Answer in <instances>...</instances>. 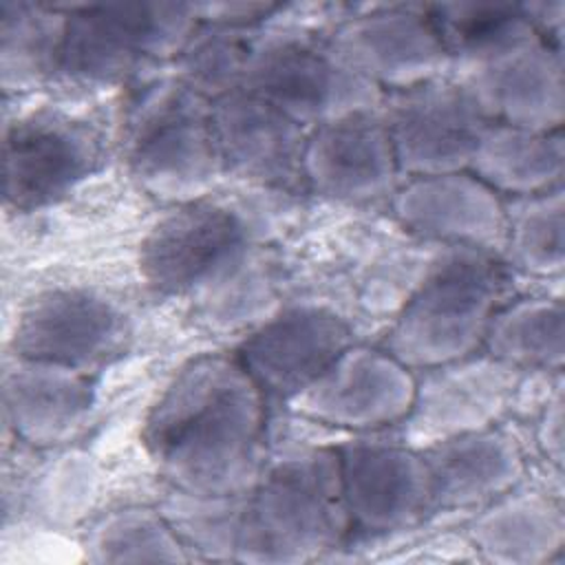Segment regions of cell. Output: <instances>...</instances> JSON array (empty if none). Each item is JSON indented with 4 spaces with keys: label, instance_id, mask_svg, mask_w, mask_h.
<instances>
[{
    "label": "cell",
    "instance_id": "6",
    "mask_svg": "<svg viewBox=\"0 0 565 565\" xmlns=\"http://www.w3.org/2000/svg\"><path fill=\"white\" fill-rule=\"evenodd\" d=\"M282 115L311 130L349 113L380 108L382 90L355 73L329 35L256 31L241 84Z\"/></svg>",
    "mask_w": 565,
    "mask_h": 565
},
{
    "label": "cell",
    "instance_id": "22",
    "mask_svg": "<svg viewBox=\"0 0 565 565\" xmlns=\"http://www.w3.org/2000/svg\"><path fill=\"white\" fill-rule=\"evenodd\" d=\"M472 543L492 563L539 565L565 541L561 505L539 492H505L490 501L470 527Z\"/></svg>",
    "mask_w": 565,
    "mask_h": 565
},
{
    "label": "cell",
    "instance_id": "29",
    "mask_svg": "<svg viewBox=\"0 0 565 565\" xmlns=\"http://www.w3.org/2000/svg\"><path fill=\"white\" fill-rule=\"evenodd\" d=\"M539 437H541V444H543L547 457L556 466H561L563 463V382H561V375L556 377V384H554L552 393L547 395Z\"/></svg>",
    "mask_w": 565,
    "mask_h": 565
},
{
    "label": "cell",
    "instance_id": "8",
    "mask_svg": "<svg viewBox=\"0 0 565 565\" xmlns=\"http://www.w3.org/2000/svg\"><path fill=\"white\" fill-rule=\"evenodd\" d=\"M457 82L488 121L561 130L565 82L561 46L527 20L499 42L450 62Z\"/></svg>",
    "mask_w": 565,
    "mask_h": 565
},
{
    "label": "cell",
    "instance_id": "15",
    "mask_svg": "<svg viewBox=\"0 0 565 565\" xmlns=\"http://www.w3.org/2000/svg\"><path fill=\"white\" fill-rule=\"evenodd\" d=\"M397 161L380 108L358 110L309 130L302 152L305 185L338 201L395 194Z\"/></svg>",
    "mask_w": 565,
    "mask_h": 565
},
{
    "label": "cell",
    "instance_id": "25",
    "mask_svg": "<svg viewBox=\"0 0 565 565\" xmlns=\"http://www.w3.org/2000/svg\"><path fill=\"white\" fill-rule=\"evenodd\" d=\"M488 353L521 371H554L563 366V305L527 298L501 307L486 333Z\"/></svg>",
    "mask_w": 565,
    "mask_h": 565
},
{
    "label": "cell",
    "instance_id": "11",
    "mask_svg": "<svg viewBox=\"0 0 565 565\" xmlns=\"http://www.w3.org/2000/svg\"><path fill=\"white\" fill-rule=\"evenodd\" d=\"M406 422L408 446L426 448L455 435L490 428L514 402L521 369L488 355L424 369Z\"/></svg>",
    "mask_w": 565,
    "mask_h": 565
},
{
    "label": "cell",
    "instance_id": "27",
    "mask_svg": "<svg viewBox=\"0 0 565 565\" xmlns=\"http://www.w3.org/2000/svg\"><path fill=\"white\" fill-rule=\"evenodd\" d=\"M97 563H177L188 561L185 545L163 512L130 508L106 516L88 539Z\"/></svg>",
    "mask_w": 565,
    "mask_h": 565
},
{
    "label": "cell",
    "instance_id": "26",
    "mask_svg": "<svg viewBox=\"0 0 565 565\" xmlns=\"http://www.w3.org/2000/svg\"><path fill=\"white\" fill-rule=\"evenodd\" d=\"M563 188L521 196L505 210V243L510 260L534 276H556L565 263Z\"/></svg>",
    "mask_w": 565,
    "mask_h": 565
},
{
    "label": "cell",
    "instance_id": "16",
    "mask_svg": "<svg viewBox=\"0 0 565 565\" xmlns=\"http://www.w3.org/2000/svg\"><path fill=\"white\" fill-rule=\"evenodd\" d=\"M351 525L402 530L433 510L430 475L419 448L358 441L338 450Z\"/></svg>",
    "mask_w": 565,
    "mask_h": 565
},
{
    "label": "cell",
    "instance_id": "5",
    "mask_svg": "<svg viewBox=\"0 0 565 565\" xmlns=\"http://www.w3.org/2000/svg\"><path fill=\"white\" fill-rule=\"evenodd\" d=\"M124 157L141 188L159 199L207 196L225 172L212 99L179 75L146 84L124 121Z\"/></svg>",
    "mask_w": 565,
    "mask_h": 565
},
{
    "label": "cell",
    "instance_id": "14",
    "mask_svg": "<svg viewBox=\"0 0 565 565\" xmlns=\"http://www.w3.org/2000/svg\"><path fill=\"white\" fill-rule=\"evenodd\" d=\"M124 335V316L110 300L88 289L57 287L24 307L13 349L22 360L86 373L117 355Z\"/></svg>",
    "mask_w": 565,
    "mask_h": 565
},
{
    "label": "cell",
    "instance_id": "10",
    "mask_svg": "<svg viewBox=\"0 0 565 565\" xmlns=\"http://www.w3.org/2000/svg\"><path fill=\"white\" fill-rule=\"evenodd\" d=\"M95 130L64 113L38 110L4 130V201L33 210L57 201L99 163Z\"/></svg>",
    "mask_w": 565,
    "mask_h": 565
},
{
    "label": "cell",
    "instance_id": "3",
    "mask_svg": "<svg viewBox=\"0 0 565 565\" xmlns=\"http://www.w3.org/2000/svg\"><path fill=\"white\" fill-rule=\"evenodd\" d=\"M349 527L338 452H289L265 463L243 494L234 561L307 563L333 550Z\"/></svg>",
    "mask_w": 565,
    "mask_h": 565
},
{
    "label": "cell",
    "instance_id": "12",
    "mask_svg": "<svg viewBox=\"0 0 565 565\" xmlns=\"http://www.w3.org/2000/svg\"><path fill=\"white\" fill-rule=\"evenodd\" d=\"M335 53L380 90H404L450 71L428 7H375L329 35Z\"/></svg>",
    "mask_w": 565,
    "mask_h": 565
},
{
    "label": "cell",
    "instance_id": "7",
    "mask_svg": "<svg viewBox=\"0 0 565 565\" xmlns=\"http://www.w3.org/2000/svg\"><path fill=\"white\" fill-rule=\"evenodd\" d=\"M196 4L117 2L66 9L60 73L84 84H113L150 62L181 55L199 26Z\"/></svg>",
    "mask_w": 565,
    "mask_h": 565
},
{
    "label": "cell",
    "instance_id": "19",
    "mask_svg": "<svg viewBox=\"0 0 565 565\" xmlns=\"http://www.w3.org/2000/svg\"><path fill=\"white\" fill-rule=\"evenodd\" d=\"M404 227L448 245L483 252L503 249L505 207L472 172L413 177L393 199Z\"/></svg>",
    "mask_w": 565,
    "mask_h": 565
},
{
    "label": "cell",
    "instance_id": "20",
    "mask_svg": "<svg viewBox=\"0 0 565 565\" xmlns=\"http://www.w3.org/2000/svg\"><path fill=\"white\" fill-rule=\"evenodd\" d=\"M419 450L430 475L433 510L490 503L510 492L523 475L514 439L492 426Z\"/></svg>",
    "mask_w": 565,
    "mask_h": 565
},
{
    "label": "cell",
    "instance_id": "28",
    "mask_svg": "<svg viewBox=\"0 0 565 565\" xmlns=\"http://www.w3.org/2000/svg\"><path fill=\"white\" fill-rule=\"evenodd\" d=\"M256 31L252 24L207 20L183 46L179 77L210 99L234 90L241 84Z\"/></svg>",
    "mask_w": 565,
    "mask_h": 565
},
{
    "label": "cell",
    "instance_id": "9",
    "mask_svg": "<svg viewBox=\"0 0 565 565\" xmlns=\"http://www.w3.org/2000/svg\"><path fill=\"white\" fill-rule=\"evenodd\" d=\"M399 174L433 177L470 166L490 124L452 79H430L391 90L382 108Z\"/></svg>",
    "mask_w": 565,
    "mask_h": 565
},
{
    "label": "cell",
    "instance_id": "17",
    "mask_svg": "<svg viewBox=\"0 0 565 565\" xmlns=\"http://www.w3.org/2000/svg\"><path fill=\"white\" fill-rule=\"evenodd\" d=\"M347 347V324L327 309L294 307L265 320L238 351L263 393L291 402Z\"/></svg>",
    "mask_w": 565,
    "mask_h": 565
},
{
    "label": "cell",
    "instance_id": "4",
    "mask_svg": "<svg viewBox=\"0 0 565 565\" xmlns=\"http://www.w3.org/2000/svg\"><path fill=\"white\" fill-rule=\"evenodd\" d=\"M508 278L490 252L450 245L399 311L386 349L408 369L472 355L501 309Z\"/></svg>",
    "mask_w": 565,
    "mask_h": 565
},
{
    "label": "cell",
    "instance_id": "1",
    "mask_svg": "<svg viewBox=\"0 0 565 565\" xmlns=\"http://www.w3.org/2000/svg\"><path fill=\"white\" fill-rule=\"evenodd\" d=\"M143 444L174 490L245 494L267 463L265 393L238 358H196L148 415Z\"/></svg>",
    "mask_w": 565,
    "mask_h": 565
},
{
    "label": "cell",
    "instance_id": "21",
    "mask_svg": "<svg viewBox=\"0 0 565 565\" xmlns=\"http://www.w3.org/2000/svg\"><path fill=\"white\" fill-rule=\"evenodd\" d=\"M93 404L86 373L18 358L4 375L7 424L29 444L66 441L86 422Z\"/></svg>",
    "mask_w": 565,
    "mask_h": 565
},
{
    "label": "cell",
    "instance_id": "24",
    "mask_svg": "<svg viewBox=\"0 0 565 565\" xmlns=\"http://www.w3.org/2000/svg\"><path fill=\"white\" fill-rule=\"evenodd\" d=\"M66 9L4 2L0 24V71L4 90H26L60 73Z\"/></svg>",
    "mask_w": 565,
    "mask_h": 565
},
{
    "label": "cell",
    "instance_id": "18",
    "mask_svg": "<svg viewBox=\"0 0 565 565\" xmlns=\"http://www.w3.org/2000/svg\"><path fill=\"white\" fill-rule=\"evenodd\" d=\"M212 113L225 172L278 188L305 183L307 128L245 88L214 97Z\"/></svg>",
    "mask_w": 565,
    "mask_h": 565
},
{
    "label": "cell",
    "instance_id": "2",
    "mask_svg": "<svg viewBox=\"0 0 565 565\" xmlns=\"http://www.w3.org/2000/svg\"><path fill=\"white\" fill-rule=\"evenodd\" d=\"M139 265L154 291L199 300L214 320H245L267 298L252 223L236 207L207 196L177 203L159 218L141 245Z\"/></svg>",
    "mask_w": 565,
    "mask_h": 565
},
{
    "label": "cell",
    "instance_id": "13",
    "mask_svg": "<svg viewBox=\"0 0 565 565\" xmlns=\"http://www.w3.org/2000/svg\"><path fill=\"white\" fill-rule=\"evenodd\" d=\"M415 397V375L388 351L347 347L289 404L307 419L338 428L402 422Z\"/></svg>",
    "mask_w": 565,
    "mask_h": 565
},
{
    "label": "cell",
    "instance_id": "23",
    "mask_svg": "<svg viewBox=\"0 0 565 565\" xmlns=\"http://www.w3.org/2000/svg\"><path fill=\"white\" fill-rule=\"evenodd\" d=\"M563 161L561 130H530L490 121L468 168L494 192L532 196L561 188Z\"/></svg>",
    "mask_w": 565,
    "mask_h": 565
}]
</instances>
